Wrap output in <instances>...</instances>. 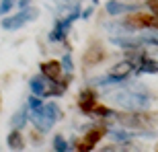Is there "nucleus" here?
Returning <instances> with one entry per match:
<instances>
[{
  "instance_id": "1",
  "label": "nucleus",
  "mask_w": 158,
  "mask_h": 152,
  "mask_svg": "<svg viewBox=\"0 0 158 152\" xmlns=\"http://www.w3.org/2000/svg\"><path fill=\"white\" fill-rule=\"evenodd\" d=\"M113 101H115V105L123 107L125 111H142V109L150 107L152 99L142 87H129L113 93Z\"/></svg>"
},
{
  "instance_id": "2",
  "label": "nucleus",
  "mask_w": 158,
  "mask_h": 152,
  "mask_svg": "<svg viewBox=\"0 0 158 152\" xmlns=\"http://www.w3.org/2000/svg\"><path fill=\"white\" fill-rule=\"evenodd\" d=\"M60 119H62V109L53 101L41 105L39 109H29V121H33L37 132H41V134H47Z\"/></svg>"
},
{
  "instance_id": "3",
  "label": "nucleus",
  "mask_w": 158,
  "mask_h": 152,
  "mask_svg": "<svg viewBox=\"0 0 158 152\" xmlns=\"http://www.w3.org/2000/svg\"><path fill=\"white\" fill-rule=\"evenodd\" d=\"M39 17V8L37 6H25V8H19V12L15 15H8L0 21V27L4 31H17L21 27H25L27 23H33Z\"/></svg>"
},
{
  "instance_id": "4",
  "label": "nucleus",
  "mask_w": 158,
  "mask_h": 152,
  "mask_svg": "<svg viewBox=\"0 0 158 152\" xmlns=\"http://www.w3.org/2000/svg\"><path fill=\"white\" fill-rule=\"evenodd\" d=\"M123 23L131 27L134 31H140V29H154L158 31V15H154L152 11L150 12H134L131 17H127Z\"/></svg>"
},
{
  "instance_id": "5",
  "label": "nucleus",
  "mask_w": 158,
  "mask_h": 152,
  "mask_svg": "<svg viewBox=\"0 0 158 152\" xmlns=\"http://www.w3.org/2000/svg\"><path fill=\"white\" fill-rule=\"evenodd\" d=\"M105 134H107V129L101 128V125H97V128H90V129L86 132V136H84V140L78 142V150H80V152L93 150V148L99 144V140H101Z\"/></svg>"
},
{
  "instance_id": "6",
  "label": "nucleus",
  "mask_w": 158,
  "mask_h": 152,
  "mask_svg": "<svg viewBox=\"0 0 158 152\" xmlns=\"http://www.w3.org/2000/svg\"><path fill=\"white\" fill-rule=\"evenodd\" d=\"M97 105H99V103H97V93H94V88H82L80 93H78V107L82 109V113L93 115V111H94Z\"/></svg>"
},
{
  "instance_id": "7",
  "label": "nucleus",
  "mask_w": 158,
  "mask_h": 152,
  "mask_svg": "<svg viewBox=\"0 0 158 152\" xmlns=\"http://www.w3.org/2000/svg\"><path fill=\"white\" fill-rule=\"evenodd\" d=\"M105 11L109 17H121V15H131L138 11V4H127L121 0H107Z\"/></svg>"
},
{
  "instance_id": "8",
  "label": "nucleus",
  "mask_w": 158,
  "mask_h": 152,
  "mask_svg": "<svg viewBox=\"0 0 158 152\" xmlns=\"http://www.w3.org/2000/svg\"><path fill=\"white\" fill-rule=\"evenodd\" d=\"M134 70H135V62H134V60H123V62H119V64L113 66L111 70H109V74L115 76L117 80H121V82H123L129 74H131V72H134Z\"/></svg>"
},
{
  "instance_id": "9",
  "label": "nucleus",
  "mask_w": 158,
  "mask_h": 152,
  "mask_svg": "<svg viewBox=\"0 0 158 152\" xmlns=\"http://www.w3.org/2000/svg\"><path fill=\"white\" fill-rule=\"evenodd\" d=\"M41 74H45L49 80H60L62 78V62H56V60H47V62H41Z\"/></svg>"
},
{
  "instance_id": "10",
  "label": "nucleus",
  "mask_w": 158,
  "mask_h": 152,
  "mask_svg": "<svg viewBox=\"0 0 158 152\" xmlns=\"http://www.w3.org/2000/svg\"><path fill=\"white\" fill-rule=\"evenodd\" d=\"M68 31H70V25L66 23L64 19H58V21H56V25H53V29L49 31V35H47V39L52 41V43L64 41V39H66V35H68Z\"/></svg>"
},
{
  "instance_id": "11",
  "label": "nucleus",
  "mask_w": 158,
  "mask_h": 152,
  "mask_svg": "<svg viewBox=\"0 0 158 152\" xmlns=\"http://www.w3.org/2000/svg\"><path fill=\"white\" fill-rule=\"evenodd\" d=\"M140 68H138V74H156L158 72V62L152 60L146 52L140 53Z\"/></svg>"
},
{
  "instance_id": "12",
  "label": "nucleus",
  "mask_w": 158,
  "mask_h": 152,
  "mask_svg": "<svg viewBox=\"0 0 158 152\" xmlns=\"http://www.w3.org/2000/svg\"><path fill=\"white\" fill-rule=\"evenodd\" d=\"M47 84H49V78H47L45 74H35V76H31V80H29L31 93H33V95H39V97H43V95H45Z\"/></svg>"
},
{
  "instance_id": "13",
  "label": "nucleus",
  "mask_w": 158,
  "mask_h": 152,
  "mask_svg": "<svg viewBox=\"0 0 158 152\" xmlns=\"http://www.w3.org/2000/svg\"><path fill=\"white\" fill-rule=\"evenodd\" d=\"M103 58H105L103 47L94 43V45H90V47L86 49V53H84V58H82V60H84V64H86V66H97Z\"/></svg>"
},
{
  "instance_id": "14",
  "label": "nucleus",
  "mask_w": 158,
  "mask_h": 152,
  "mask_svg": "<svg viewBox=\"0 0 158 152\" xmlns=\"http://www.w3.org/2000/svg\"><path fill=\"white\" fill-rule=\"evenodd\" d=\"M27 121H29V105H23L19 111L12 113V117H10V123H12L15 129H23L27 125Z\"/></svg>"
},
{
  "instance_id": "15",
  "label": "nucleus",
  "mask_w": 158,
  "mask_h": 152,
  "mask_svg": "<svg viewBox=\"0 0 158 152\" xmlns=\"http://www.w3.org/2000/svg\"><path fill=\"white\" fill-rule=\"evenodd\" d=\"M6 144H8L10 150H25V138H23V134H21V129L12 128V132L8 134V138H6Z\"/></svg>"
},
{
  "instance_id": "16",
  "label": "nucleus",
  "mask_w": 158,
  "mask_h": 152,
  "mask_svg": "<svg viewBox=\"0 0 158 152\" xmlns=\"http://www.w3.org/2000/svg\"><path fill=\"white\" fill-rule=\"evenodd\" d=\"M109 136H111L115 142H119V144H125V142H129L134 136H138V132H121V129H113V132H109Z\"/></svg>"
},
{
  "instance_id": "17",
  "label": "nucleus",
  "mask_w": 158,
  "mask_h": 152,
  "mask_svg": "<svg viewBox=\"0 0 158 152\" xmlns=\"http://www.w3.org/2000/svg\"><path fill=\"white\" fill-rule=\"evenodd\" d=\"M52 146H53V150H56V152H66V150H70V144H68V140H66L62 134H56V136H53Z\"/></svg>"
},
{
  "instance_id": "18",
  "label": "nucleus",
  "mask_w": 158,
  "mask_h": 152,
  "mask_svg": "<svg viewBox=\"0 0 158 152\" xmlns=\"http://www.w3.org/2000/svg\"><path fill=\"white\" fill-rule=\"evenodd\" d=\"M121 80H117L115 76H101V78H94L93 80V84L94 87H115V84H119Z\"/></svg>"
},
{
  "instance_id": "19",
  "label": "nucleus",
  "mask_w": 158,
  "mask_h": 152,
  "mask_svg": "<svg viewBox=\"0 0 158 152\" xmlns=\"http://www.w3.org/2000/svg\"><path fill=\"white\" fill-rule=\"evenodd\" d=\"M15 6H17V0H0V15H2V17L8 15Z\"/></svg>"
},
{
  "instance_id": "20",
  "label": "nucleus",
  "mask_w": 158,
  "mask_h": 152,
  "mask_svg": "<svg viewBox=\"0 0 158 152\" xmlns=\"http://www.w3.org/2000/svg\"><path fill=\"white\" fill-rule=\"evenodd\" d=\"M93 115H97V117H111V115H115V113H113V109H109V107H105V105H97L94 111H93Z\"/></svg>"
},
{
  "instance_id": "21",
  "label": "nucleus",
  "mask_w": 158,
  "mask_h": 152,
  "mask_svg": "<svg viewBox=\"0 0 158 152\" xmlns=\"http://www.w3.org/2000/svg\"><path fill=\"white\" fill-rule=\"evenodd\" d=\"M62 68H64L66 72H70V74L74 72V62H72V53H70V52H68L64 58H62Z\"/></svg>"
},
{
  "instance_id": "22",
  "label": "nucleus",
  "mask_w": 158,
  "mask_h": 152,
  "mask_svg": "<svg viewBox=\"0 0 158 152\" xmlns=\"http://www.w3.org/2000/svg\"><path fill=\"white\" fill-rule=\"evenodd\" d=\"M27 105H29V109H39V107L43 105V101H41L39 95H33V93H31V97L27 99Z\"/></svg>"
},
{
  "instance_id": "23",
  "label": "nucleus",
  "mask_w": 158,
  "mask_h": 152,
  "mask_svg": "<svg viewBox=\"0 0 158 152\" xmlns=\"http://www.w3.org/2000/svg\"><path fill=\"white\" fill-rule=\"evenodd\" d=\"M93 6H88V8H84V11H82V19H88V15H93Z\"/></svg>"
},
{
  "instance_id": "24",
  "label": "nucleus",
  "mask_w": 158,
  "mask_h": 152,
  "mask_svg": "<svg viewBox=\"0 0 158 152\" xmlns=\"http://www.w3.org/2000/svg\"><path fill=\"white\" fill-rule=\"evenodd\" d=\"M29 2L31 0H17V6L19 8H25V6H29Z\"/></svg>"
},
{
  "instance_id": "25",
  "label": "nucleus",
  "mask_w": 158,
  "mask_h": 152,
  "mask_svg": "<svg viewBox=\"0 0 158 152\" xmlns=\"http://www.w3.org/2000/svg\"><path fill=\"white\" fill-rule=\"evenodd\" d=\"M0 109H2V97H0Z\"/></svg>"
},
{
  "instance_id": "26",
  "label": "nucleus",
  "mask_w": 158,
  "mask_h": 152,
  "mask_svg": "<svg viewBox=\"0 0 158 152\" xmlns=\"http://www.w3.org/2000/svg\"><path fill=\"white\" fill-rule=\"evenodd\" d=\"M0 17H2V15H0Z\"/></svg>"
}]
</instances>
